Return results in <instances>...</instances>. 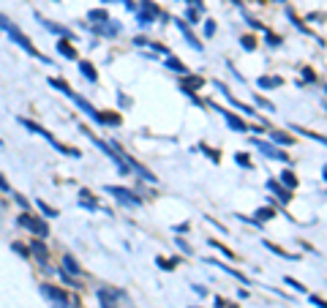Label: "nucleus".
Wrapping results in <instances>:
<instances>
[{
	"mask_svg": "<svg viewBox=\"0 0 327 308\" xmlns=\"http://www.w3.org/2000/svg\"><path fill=\"white\" fill-rule=\"evenodd\" d=\"M79 71H82V74L87 76V79H90V82H98V74H96V69H93V66H90L87 60H82V63H79Z\"/></svg>",
	"mask_w": 327,
	"mask_h": 308,
	"instance_id": "nucleus-16",
	"label": "nucleus"
},
{
	"mask_svg": "<svg viewBox=\"0 0 327 308\" xmlns=\"http://www.w3.org/2000/svg\"><path fill=\"white\" fill-rule=\"evenodd\" d=\"M0 191H11V185H8L6 180H3V175H0Z\"/></svg>",
	"mask_w": 327,
	"mask_h": 308,
	"instance_id": "nucleus-36",
	"label": "nucleus"
},
{
	"mask_svg": "<svg viewBox=\"0 0 327 308\" xmlns=\"http://www.w3.org/2000/svg\"><path fill=\"white\" fill-rule=\"evenodd\" d=\"M63 267H66V273H71V275L82 273V267L77 265V259H74V256H63Z\"/></svg>",
	"mask_w": 327,
	"mask_h": 308,
	"instance_id": "nucleus-13",
	"label": "nucleus"
},
{
	"mask_svg": "<svg viewBox=\"0 0 327 308\" xmlns=\"http://www.w3.org/2000/svg\"><path fill=\"white\" fill-rule=\"evenodd\" d=\"M267 44H270V47H278V44H281V36H273V33H267Z\"/></svg>",
	"mask_w": 327,
	"mask_h": 308,
	"instance_id": "nucleus-33",
	"label": "nucleus"
},
{
	"mask_svg": "<svg viewBox=\"0 0 327 308\" xmlns=\"http://www.w3.org/2000/svg\"><path fill=\"white\" fill-rule=\"evenodd\" d=\"M90 19H96L98 25H104V22H109V19H106V11H98V8H96V11H90Z\"/></svg>",
	"mask_w": 327,
	"mask_h": 308,
	"instance_id": "nucleus-26",
	"label": "nucleus"
},
{
	"mask_svg": "<svg viewBox=\"0 0 327 308\" xmlns=\"http://www.w3.org/2000/svg\"><path fill=\"white\" fill-rule=\"evenodd\" d=\"M57 49H60V55L71 57V60H77V49L69 47V41H60V44H57Z\"/></svg>",
	"mask_w": 327,
	"mask_h": 308,
	"instance_id": "nucleus-19",
	"label": "nucleus"
},
{
	"mask_svg": "<svg viewBox=\"0 0 327 308\" xmlns=\"http://www.w3.org/2000/svg\"><path fill=\"white\" fill-rule=\"evenodd\" d=\"M44 25H47V30H52V33H60V36H66V38L71 36V30L60 28V25H55V22H47V19H44Z\"/></svg>",
	"mask_w": 327,
	"mask_h": 308,
	"instance_id": "nucleus-21",
	"label": "nucleus"
},
{
	"mask_svg": "<svg viewBox=\"0 0 327 308\" xmlns=\"http://www.w3.org/2000/svg\"><path fill=\"white\" fill-rule=\"evenodd\" d=\"M311 303L316 308H327V300H325V297H316V294H311Z\"/></svg>",
	"mask_w": 327,
	"mask_h": 308,
	"instance_id": "nucleus-31",
	"label": "nucleus"
},
{
	"mask_svg": "<svg viewBox=\"0 0 327 308\" xmlns=\"http://www.w3.org/2000/svg\"><path fill=\"white\" fill-rule=\"evenodd\" d=\"M106 191L115 194V197H118V202H123V205H128V207H139L142 205V197H137L134 191H125V188H118V185H109Z\"/></svg>",
	"mask_w": 327,
	"mask_h": 308,
	"instance_id": "nucleus-2",
	"label": "nucleus"
},
{
	"mask_svg": "<svg viewBox=\"0 0 327 308\" xmlns=\"http://www.w3.org/2000/svg\"><path fill=\"white\" fill-rule=\"evenodd\" d=\"M202 76H188L186 74V79H183V90H196V88H202Z\"/></svg>",
	"mask_w": 327,
	"mask_h": 308,
	"instance_id": "nucleus-15",
	"label": "nucleus"
},
{
	"mask_svg": "<svg viewBox=\"0 0 327 308\" xmlns=\"http://www.w3.org/2000/svg\"><path fill=\"white\" fill-rule=\"evenodd\" d=\"M98 297H101V306H104V308H118V303H115V300H118L120 294L115 292V289H98Z\"/></svg>",
	"mask_w": 327,
	"mask_h": 308,
	"instance_id": "nucleus-8",
	"label": "nucleus"
},
{
	"mask_svg": "<svg viewBox=\"0 0 327 308\" xmlns=\"http://www.w3.org/2000/svg\"><path fill=\"white\" fill-rule=\"evenodd\" d=\"M265 246H267V248H270V251H275V254H278V256H286V259H292V254H286V251H284V248H278V246H273V243H265Z\"/></svg>",
	"mask_w": 327,
	"mask_h": 308,
	"instance_id": "nucleus-29",
	"label": "nucleus"
},
{
	"mask_svg": "<svg viewBox=\"0 0 327 308\" xmlns=\"http://www.w3.org/2000/svg\"><path fill=\"white\" fill-rule=\"evenodd\" d=\"M38 207H41L44 216H49V218H57V210H52V207H49L47 202H41V199H38Z\"/></svg>",
	"mask_w": 327,
	"mask_h": 308,
	"instance_id": "nucleus-23",
	"label": "nucleus"
},
{
	"mask_svg": "<svg viewBox=\"0 0 327 308\" xmlns=\"http://www.w3.org/2000/svg\"><path fill=\"white\" fill-rule=\"evenodd\" d=\"M79 197H82V205H85V207H90V210H98V205L90 199V194H87V191H82Z\"/></svg>",
	"mask_w": 327,
	"mask_h": 308,
	"instance_id": "nucleus-25",
	"label": "nucleus"
},
{
	"mask_svg": "<svg viewBox=\"0 0 327 308\" xmlns=\"http://www.w3.org/2000/svg\"><path fill=\"white\" fill-rule=\"evenodd\" d=\"M96 30L98 33H104V36H118L120 25H96Z\"/></svg>",
	"mask_w": 327,
	"mask_h": 308,
	"instance_id": "nucleus-20",
	"label": "nucleus"
},
{
	"mask_svg": "<svg viewBox=\"0 0 327 308\" xmlns=\"http://www.w3.org/2000/svg\"><path fill=\"white\" fill-rule=\"evenodd\" d=\"M254 218H257L259 224H265V221L275 218V207H259V210L254 213Z\"/></svg>",
	"mask_w": 327,
	"mask_h": 308,
	"instance_id": "nucleus-10",
	"label": "nucleus"
},
{
	"mask_svg": "<svg viewBox=\"0 0 327 308\" xmlns=\"http://www.w3.org/2000/svg\"><path fill=\"white\" fill-rule=\"evenodd\" d=\"M205 33H207V36H213V33H216V25H213V22H205Z\"/></svg>",
	"mask_w": 327,
	"mask_h": 308,
	"instance_id": "nucleus-34",
	"label": "nucleus"
},
{
	"mask_svg": "<svg viewBox=\"0 0 327 308\" xmlns=\"http://www.w3.org/2000/svg\"><path fill=\"white\" fill-rule=\"evenodd\" d=\"M8 36H11V41H17V44H19L22 49H25V52H30V55H33V57H41V55H38V52H35V47H33V44H30V38H28V36H25V33H22L19 28H11V30H8ZM41 60H44V57H41Z\"/></svg>",
	"mask_w": 327,
	"mask_h": 308,
	"instance_id": "nucleus-3",
	"label": "nucleus"
},
{
	"mask_svg": "<svg viewBox=\"0 0 327 308\" xmlns=\"http://www.w3.org/2000/svg\"><path fill=\"white\" fill-rule=\"evenodd\" d=\"M191 308H194V306H191Z\"/></svg>",
	"mask_w": 327,
	"mask_h": 308,
	"instance_id": "nucleus-39",
	"label": "nucleus"
},
{
	"mask_svg": "<svg viewBox=\"0 0 327 308\" xmlns=\"http://www.w3.org/2000/svg\"><path fill=\"white\" fill-rule=\"evenodd\" d=\"M281 183H284L289 191H292V188H297V178H294V172L292 169H284V172H281Z\"/></svg>",
	"mask_w": 327,
	"mask_h": 308,
	"instance_id": "nucleus-14",
	"label": "nucleus"
},
{
	"mask_svg": "<svg viewBox=\"0 0 327 308\" xmlns=\"http://www.w3.org/2000/svg\"><path fill=\"white\" fill-rule=\"evenodd\" d=\"M177 25H180V30L186 33V38H188V44H191V47H194V49H202V44H199V41L194 38V33L188 30V25H186V22H177Z\"/></svg>",
	"mask_w": 327,
	"mask_h": 308,
	"instance_id": "nucleus-17",
	"label": "nucleus"
},
{
	"mask_svg": "<svg viewBox=\"0 0 327 308\" xmlns=\"http://www.w3.org/2000/svg\"><path fill=\"white\" fill-rule=\"evenodd\" d=\"M177 246H180V251H186V254H191V246H188L186 240H177Z\"/></svg>",
	"mask_w": 327,
	"mask_h": 308,
	"instance_id": "nucleus-35",
	"label": "nucleus"
},
{
	"mask_svg": "<svg viewBox=\"0 0 327 308\" xmlns=\"http://www.w3.org/2000/svg\"><path fill=\"white\" fill-rule=\"evenodd\" d=\"M284 284H289V287H292V289H297V292H306V287H303V284H300V281L289 278V275H286V278H284Z\"/></svg>",
	"mask_w": 327,
	"mask_h": 308,
	"instance_id": "nucleus-27",
	"label": "nucleus"
},
{
	"mask_svg": "<svg viewBox=\"0 0 327 308\" xmlns=\"http://www.w3.org/2000/svg\"><path fill=\"white\" fill-rule=\"evenodd\" d=\"M254 145H257V147H259L262 153H265L267 158H278V161H289V156H286L284 150H278L275 145H267V142H262V139H257Z\"/></svg>",
	"mask_w": 327,
	"mask_h": 308,
	"instance_id": "nucleus-5",
	"label": "nucleus"
},
{
	"mask_svg": "<svg viewBox=\"0 0 327 308\" xmlns=\"http://www.w3.org/2000/svg\"><path fill=\"white\" fill-rule=\"evenodd\" d=\"M41 292L47 294L52 303H57V308H69V297L63 294V289H57V287H52V284H44L41 287Z\"/></svg>",
	"mask_w": 327,
	"mask_h": 308,
	"instance_id": "nucleus-4",
	"label": "nucleus"
},
{
	"mask_svg": "<svg viewBox=\"0 0 327 308\" xmlns=\"http://www.w3.org/2000/svg\"><path fill=\"white\" fill-rule=\"evenodd\" d=\"M267 188H270V191L275 194V197H278L284 205H286V202H292V191H289L286 185H281L278 180H273V178H270V180H267Z\"/></svg>",
	"mask_w": 327,
	"mask_h": 308,
	"instance_id": "nucleus-6",
	"label": "nucleus"
},
{
	"mask_svg": "<svg viewBox=\"0 0 327 308\" xmlns=\"http://www.w3.org/2000/svg\"><path fill=\"white\" fill-rule=\"evenodd\" d=\"M19 224H22V226H28L30 232H33V235H38V237H47V235H49V226L44 224V221L38 218V216L22 213V216H19Z\"/></svg>",
	"mask_w": 327,
	"mask_h": 308,
	"instance_id": "nucleus-1",
	"label": "nucleus"
},
{
	"mask_svg": "<svg viewBox=\"0 0 327 308\" xmlns=\"http://www.w3.org/2000/svg\"><path fill=\"white\" fill-rule=\"evenodd\" d=\"M240 44H243V49H257V38H254V36H243Z\"/></svg>",
	"mask_w": 327,
	"mask_h": 308,
	"instance_id": "nucleus-24",
	"label": "nucleus"
},
{
	"mask_svg": "<svg viewBox=\"0 0 327 308\" xmlns=\"http://www.w3.org/2000/svg\"><path fill=\"white\" fill-rule=\"evenodd\" d=\"M139 14H145V17H150V19H153V17H158V14H161V8L155 6V3H150V0H142Z\"/></svg>",
	"mask_w": 327,
	"mask_h": 308,
	"instance_id": "nucleus-11",
	"label": "nucleus"
},
{
	"mask_svg": "<svg viewBox=\"0 0 327 308\" xmlns=\"http://www.w3.org/2000/svg\"><path fill=\"white\" fill-rule=\"evenodd\" d=\"M221 112H224V117H226V123H229L235 131H240V134H245V131H248V126H245L237 115H232V112H226V109H221Z\"/></svg>",
	"mask_w": 327,
	"mask_h": 308,
	"instance_id": "nucleus-9",
	"label": "nucleus"
},
{
	"mask_svg": "<svg viewBox=\"0 0 327 308\" xmlns=\"http://www.w3.org/2000/svg\"><path fill=\"white\" fill-rule=\"evenodd\" d=\"M237 164H240V166H245V169H251V161H248V156H243V153H237Z\"/></svg>",
	"mask_w": 327,
	"mask_h": 308,
	"instance_id": "nucleus-32",
	"label": "nucleus"
},
{
	"mask_svg": "<svg viewBox=\"0 0 327 308\" xmlns=\"http://www.w3.org/2000/svg\"><path fill=\"white\" fill-rule=\"evenodd\" d=\"M167 66H169L172 71H180V74H188V71H186V66H183V63L177 60V57H169V60H167Z\"/></svg>",
	"mask_w": 327,
	"mask_h": 308,
	"instance_id": "nucleus-22",
	"label": "nucleus"
},
{
	"mask_svg": "<svg viewBox=\"0 0 327 308\" xmlns=\"http://www.w3.org/2000/svg\"><path fill=\"white\" fill-rule=\"evenodd\" d=\"M30 254H33L41 265H47V262H49V248L44 246L41 240H30Z\"/></svg>",
	"mask_w": 327,
	"mask_h": 308,
	"instance_id": "nucleus-7",
	"label": "nucleus"
},
{
	"mask_svg": "<svg viewBox=\"0 0 327 308\" xmlns=\"http://www.w3.org/2000/svg\"><path fill=\"white\" fill-rule=\"evenodd\" d=\"M257 85L262 90H273V88H278V85H281V79H278V76H259Z\"/></svg>",
	"mask_w": 327,
	"mask_h": 308,
	"instance_id": "nucleus-12",
	"label": "nucleus"
},
{
	"mask_svg": "<svg viewBox=\"0 0 327 308\" xmlns=\"http://www.w3.org/2000/svg\"><path fill=\"white\" fill-rule=\"evenodd\" d=\"M104 3H109V0H104Z\"/></svg>",
	"mask_w": 327,
	"mask_h": 308,
	"instance_id": "nucleus-38",
	"label": "nucleus"
},
{
	"mask_svg": "<svg viewBox=\"0 0 327 308\" xmlns=\"http://www.w3.org/2000/svg\"><path fill=\"white\" fill-rule=\"evenodd\" d=\"M325 178H327V166H325Z\"/></svg>",
	"mask_w": 327,
	"mask_h": 308,
	"instance_id": "nucleus-37",
	"label": "nucleus"
},
{
	"mask_svg": "<svg viewBox=\"0 0 327 308\" xmlns=\"http://www.w3.org/2000/svg\"><path fill=\"white\" fill-rule=\"evenodd\" d=\"M270 139H275L278 145H292L294 139L289 137V134H284V131H270Z\"/></svg>",
	"mask_w": 327,
	"mask_h": 308,
	"instance_id": "nucleus-18",
	"label": "nucleus"
},
{
	"mask_svg": "<svg viewBox=\"0 0 327 308\" xmlns=\"http://www.w3.org/2000/svg\"><path fill=\"white\" fill-rule=\"evenodd\" d=\"M210 243H213V246H216V248H218V251H221V254H226V256H229V259H232V256H235V254H232V251H229V248H226V246H221V243H218V240H210Z\"/></svg>",
	"mask_w": 327,
	"mask_h": 308,
	"instance_id": "nucleus-30",
	"label": "nucleus"
},
{
	"mask_svg": "<svg viewBox=\"0 0 327 308\" xmlns=\"http://www.w3.org/2000/svg\"><path fill=\"white\" fill-rule=\"evenodd\" d=\"M0 28H3V30H11V28H17V25H14L11 19H8L6 14H0Z\"/></svg>",
	"mask_w": 327,
	"mask_h": 308,
	"instance_id": "nucleus-28",
	"label": "nucleus"
}]
</instances>
